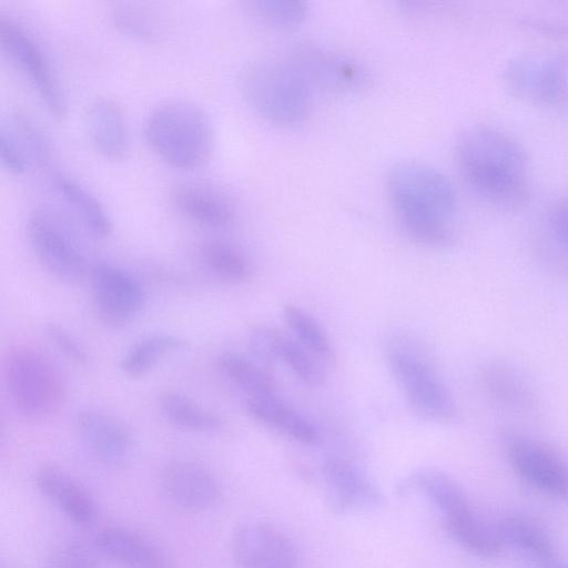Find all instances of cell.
Listing matches in <instances>:
<instances>
[{
	"label": "cell",
	"instance_id": "cell-1",
	"mask_svg": "<svg viewBox=\"0 0 568 568\" xmlns=\"http://www.w3.org/2000/svg\"><path fill=\"white\" fill-rule=\"evenodd\" d=\"M455 159L466 184L483 200L511 210L527 203L528 156L511 134L488 124L473 125L459 135Z\"/></svg>",
	"mask_w": 568,
	"mask_h": 568
},
{
	"label": "cell",
	"instance_id": "cell-2",
	"mask_svg": "<svg viewBox=\"0 0 568 568\" xmlns=\"http://www.w3.org/2000/svg\"><path fill=\"white\" fill-rule=\"evenodd\" d=\"M386 190L390 206L410 239L428 246L453 242L457 200L445 174L425 163L399 162L388 172Z\"/></svg>",
	"mask_w": 568,
	"mask_h": 568
},
{
	"label": "cell",
	"instance_id": "cell-3",
	"mask_svg": "<svg viewBox=\"0 0 568 568\" xmlns=\"http://www.w3.org/2000/svg\"><path fill=\"white\" fill-rule=\"evenodd\" d=\"M144 135L159 158L181 169L204 164L214 144L209 114L187 100H170L155 106L145 120Z\"/></svg>",
	"mask_w": 568,
	"mask_h": 568
},
{
	"label": "cell",
	"instance_id": "cell-4",
	"mask_svg": "<svg viewBox=\"0 0 568 568\" xmlns=\"http://www.w3.org/2000/svg\"><path fill=\"white\" fill-rule=\"evenodd\" d=\"M3 382L13 408L27 418H43L63 405L68 384L60 365L40 347L20 344L3 361Z\"/></svg>",
	"mask_w": 568,
	"mask_h": 568
},
{
	"label": "cell",
	"instance_id": "cell-5",
	"mask_svg": "<svg viewBox=\"0 0 568 568\" xmlns=\"http://www.w3.org/2000/svg\"><path fill=\"white\" fill-rule=\"evenodd\" d=\"M242 87L250 106L272 124L296 125L310 112L313 88L287 57L252 63Z\"/></svg>",
	"mask_w": 568,
	"mask_h": 568
},
{
	"label": "cell",
	"instance_id": "cell-6",
	"mask_svg": "<svg viewBox=\"0 0 568 568\" xmlns=\"http://www.w3.org/2000/svg\"><path fill=\"white\" fill-rule=\"evenodd\" d=\"M28 242L42 267L62 282H77L89 271L88 234L67 207L42 204L27 217Z\"/></svg>",
	"mask_w": 568,
	"mask_h": 568
},
{
	"label": "cell",
	"instance_id": "cell-7",
	"mask_svg": "<svg viewBox=\"0 0 568 568\" xmlns=\"http://www.w3.org/2000/svg\"><path fill=\"white\" fill-rule=\"evenodd\" d=\"M0 45L29 81L48 112L54 118H63L68 110L67 98L37 38L23 24L0 13Z\"/></svg>",
	"mask_w": 568,
	"mask_h": 568
},
{
	"label": "cell",
	"instance_id": "cell-8",
	"mask_svg": "<svg viewBox=\"0 0 568 568\" xmlns=\"http://www.w3.org/2000/svg\"><path fill=\"white\" fill-rule=\"evenodd\" d=\"M389 366L412 409L420 417L447 423L457 415L456 402L427 362L406 348H394Z\"/></svg>",
	"mask_w": 568,
	"mask_h": 568
},
{
	"label": "cell",
	"instance_id": "cell-9",
	"mask_svg": "<svg viewBox=\"0 0 568 568\" xmlns=\"http://www.w3.org/2000/svg\"><path fill=\"white\" fill-rule=\"evenodd\" d=\"M507 87L518 97L544 105L568 101V55L532 54L515 58L505 71Z\"/></svg>",
	"mask_w": 568,
	"mask_h": 568
},
{
	"label": "cell",
	"instance_id": "cell-10",
	"mask_svg": "<svg viewBox=\"0 0 568 568\" xmlns=\"http://www.w3.org/2000/svg\"><path fill=\"white\" fill-rule=\"evenodd\" d=\"M514 470L530 486L568 503V462L547 444L516 433L504 439Z\"/></svg>",
	"mask_w": 568,
	"mask_h": 568
},
{
	"label": "cell",
	"instance_id": "cell-11",
	"mask_svg": "<svg viewBox=\"0 0 568 568\" xmlns=\"http://www.w3.org/2000/svg\"><path fill=\"white\" fill-rule=\"evenodd\" d=\"M91 297L99 318L111 326H122L138 316L145 293L140 281L129 271L99 263L90 270Z\"/></svg>",
	"mask_w": 568,
	"mask_h": 568
},
{
	"label": "cell",
	"instance_id": "cell-12",
	"mask_svg": "<svg viewBox=\"0 0 568 568\" xmlns=\"http://www.w3.org/2000/svg\"><path fill=\"white\" fill-rule=\"evenodd\" d=\"M287 58L312 88L331 91H358L368 83V74L358 63L313 43H301Z\"/></svg>",
	"mask_w": 568,
	"mask_h": 568
},
{
	"label": "cell",
	"instance_id": "cell-13",
	"mask_svg": "<svg viewBox=\"0 0 568 568\" xmlns=\"http://www.w3.org/2000/svg\"><path fill=\"white\" fill-rule=\"evenodd\" d=\"M75 429L89 454L103 464L120 466L133 457V434L116 416L98 409H83L77 414Z\"/></svg>",
	"mask_w": 568,
	"mask_h": 568
},
{
	"label": "cell",
	"instance_id": "cell-14",
	"mask_svg": "<svg viewBox=\"0 0 568 568\" xmlns=\"http://www.w3.org/2000/svg\"><path fill=\"white\" fill-rule=\"evenodd\" d=\"M232 552L239 568H298L294 546L277 529L248 523L233 535Z\"/></svg>",
	"mask_w": 568,
	"mask_h": 568
},
{
	"label": "cell",
	"instance_id": "cell-15",
	"mask_svg": "<svg viewBox=\"0 0 568 568\" xmlns=\"http://www.w3.org/2000/svg\"><path fill=\"white\" fill-rule=\"evenodd\" d=\"M160 485L172 504L190 511L210 509L221 495L214 474L204 465L189 459L168 463L161 471Z\"/></svg>",
	"mask_w": 568,
	"mask_h": 568
},
{
	"label": "cell",
	"instance_id": "cell-16",
	"mask_svg": "<svg viewBox=\"0 0 568 568\" xmlns=\"http://www.w3.org/2000/svg\"><path fill=\"white\" fill-rule=\"evenodd\" d=\"M39 491L65 517L78 525H90L98 515L91 491L67 470L44 464L36 473Z\"/></svg>",
	"mask_w": 568,
	"mask_h": 568
},
{
	"label": "cell",
	"instance_id": "cell-17",
	"mask_svg": "<svg viewBox=\"0 0 568 568\" xmlns=\"http://www.w3.org/2000/svg\"><path fill=\"white\" fill-rule=\"evenodd\" d=\"M175 209L189 220L207 227L224 229L236 219L232 200L220 189L202 182H184L172 193Z\"/></svg>",
	"mask_w": 568,
	"mask_h": 568
},
{
	"label": "cell",
	"instance_id": "cell-18",
	"mask_svg": "<svg viewBox=\"0 0 568 568\" xmlns=\"http://www.w3.org/2000/svg\"><path fill=\"white\" fill-rule=\"evenodd\" d=\"M322 474L333 505L341 511L368 509L381 501V495L368 477L343 458L325 459Z\"/></svg>",
	"mask_w": 568,
	"mask_h": 568
},
{
	"label": "cell",
	"instance_id": "cell-19",
	"mask_svg": "<svg viewBox=\"0 0 568 568\" xmlns=\"http://www.w3.org/2000/svg\"><path fill=\"white\" fill-rule=\"evenodd\" d=\"M85 128L94 149L104 158L121 160L130 149V132L120 104L109 98L99 97L88 106Z\"/></svg>",
	"mask_w": 568,
	"mask_h": 568
},
{
	"label": "cell",
	"instance_id": "cell-20",
	"mask_svg": "<svg viewBox=\"0 0 568 568\" xmlns=\"http://www.w3.org/2000/svg\"><path fill=\"white\" fill-rule=\"evenodd\" d=\"M99 551L122 568H165L161 549L148 537L124 527H105L94 539Z\"/></svg>",
	"mask_w": 568,
	"mask_h": 568
},
{
	"label": "cell",
	"instance_id": "cell-21",
	"mask_svg": "<svg viewBox=\"0 0 568 568\" xmlns=\"http://www.w3.org/2000/svg\"><path fill=\"white\" fill-rule=\"evenodd\" d=\"M52 185L88 234L105 239L112 233L113 222L109 212L87 186L65 174H54Z\"/></svg>",
	"mask_w": 568,
	"mask_h": 568
},
{
	"label": "cell",
	"instance_id": "cell-22",
	"mask_svg": "<svg viewBox=\"0 0 568 568\" xmlns=\"http://www.w3.org/2000/svg\"><path fill=\"white\" fill-rule=\"evenodd\" d=\"M247 413L257 422L307 445L317 444V427L274 394L251 396L245 404Z\"/></svg>",
	"mask_w": 568,
	"mask_h": 568
},
{
	"label": "cell",
	"instance_id": "cell-23",
	"mask_svg": "<svg viewBox=\"0 0 568 568\" xmlns=\"http://www.w3.org/2000/svg\"><path fill=\"white\" fill-rule=\"evenodd\" d=\"M481 384L489 399L508 410L530 412L536 405V395L528 381L507 363H488L481 373Z\"/></svg>",
	"mask_w": 568,
	"mask_h": 568
},
{
	"label": "cell",
	"instance_id": "cell-24",
	"mask_svg": "<svg viewBox=\"0 0 568 568\" xmlns=\"http://www.w3.org/2000/svg\"><path fill=\"white\" fill-rule=\"evenodd\" d=\"M410 484L442 513L444 519L473 508L460 484L442 470L422 468L413 475Z\"/></svg>",
	"mask_w": 568,
	"mask_h": 568
},
{
	"label": "cell",
	"instance_id": "cell-25",
	"mask_svg": "<svg viewBox=\"0 0 568 568\" xmlns=\"http://www.w3.org/2000/svg\"><path fill=\"white\" fill-rule=\"evenodd\" d=\"M444 521L450 537L474 555L494 557L504 545L496 524L486 521L474 507Z\"/></svg>",
	"mask_w": 568,
	"mask_h": 568
},
{
	"label": "cell",
	"instance_id": "cell-26",
	"mask_svg": "<svg viewBox=\"0 0 568 568\" xmlns=\"http://www.w3.org/2000/svg\"><path fill=\"white\" fill-rule=\"evenodd\" d=\"M158 405L161 415L170 424L184 430L213 433L223 425V420L215 413L180 392L162 393Z\"/></svg>",
	"mask_w": 568,
	"mask_h": 568
},
{
	"label": "cell",
	"instance_id": "cell-27",
	"mask_svg": "<svg viewBox=\"0 0 568 568\" xmlns=\"http://www.w3.org/2000/svg\"><path fill=\"white\" fill-rule=\"evenodd\" d=\"M185 342L171 334H152L132 344L120 362L121 372L131 378L148 375L171 353L180 351Z\"/></svg>",
	"mask_w": 568,
	"mask_h": 568
},
{
	"label": "cell",
	"instance_id": "cell-28",
	"mask_svg": "<svg viewBox=\"0 0 568 568\" xmlns=\"http://www.w3.org/2000/svg\"><path fill=\"white\" fill-rule=\"evenodd\" d=\"M202 265L216 278L226 283H242L250 277L251 265L244 253L230 242L206 240L197 247Z\"/></svg>",
	"mask_w": 568,
	"mask_h": 568
},
{
	"label": "cell",
	"instance_id": "cell-29",
	"mask_svg": "<svg viewBox=\"0 0 568 568\" xmlns=\"http://www.w3.org/2000/svg\"><path fill=\"white\" fill-rule=\"evenodd\" d=\"M1 129L7 132L29 165L43 168L51 160V144L41 126L26 112L12 111Z\"/></svg>",
	"mask_w": 568,
	"mask_h": 568
},
{
	"label": "cell",
	"instance_id": "cell-30",
	"mask_svg": "<svg viewBox=\"0 0 568 568\" xmlns=\"http://www.w3.org/2000/svg\"><path fill=\"white\" fill-rule=\"evenodd\" d=\"M503 544H508L537 564L556 557L548 535L532 520L518 516H505L496 524Z\"/></svg>",
	"mask_w": 568,
	"mask_h": 568
},
{
	"label": "cell",
	"instance_id": "cell-31",
	"mask_svg": "<svg viewBox=\"0 0 568 568\" xmlns=\"http://www.w3.org/2000/svg\"><path fill=\"white\" fill-rule=\"evenodd\" d=\"M216 369L232 384L251 396L274 394V382L271 376L246 357L225 352L215 358Z\"/></svg>",
	"mask_w": 568,
	"mask_h": 568
},
{
	"label": "cell",
	"instance_id": "cell-32",
	"mask_svg": "<svg viewBox=\"0 0 568 568\" xmlns=\"http://www.w3.org/2000/svg\"><path fill=\"white\" fill-rule=\"evenodd\" d=\"M283 316L294 338L312 355L325 362L334 361L331 341L312 315L296 305L286 304Z\"/></svg>",
	"mask_w": 568,
	"mask_h": 568
},
{
	"label": "cell",
	"instance_id": "cell-33",
	"mask_svg": "<svg viewBox=\"0 0 568 568\" xmlns=\"http://www.w3.org/2000/svg\"><path fill=\"white\" fill-rule=\"evenodd\" d=\"M251 13L262 23L278 30L298 27L307 16V7L295 0H257L248 2Z\"/></svg>",
	"mask_w": 568,
	"mask_h": 568
},
{
	"label": "cell",
	"instance_id": "cell-34",
	"mask_svg": "<svg viewBox=\"0 0 568 568\" xmlns=\"http://www.w3.org/2000/svg\"><path fill=\"white\" fill-rule=\"evenodd\" d=\"M114 26L123 33L140 40L153 41L162 33L156 13L134 3H123L113 9Z\"/></svg>",
	"mask_w": 568,
	"mask_h": 568
},
{
	"label": "cell",
	"instance_id": "cell-35",
	"mask_svg": "<svg viewBox=\"0 0 568 568\" xmlns=\"http://www.w3.org/2000/svg\"><path fill=\"white\" fill-rule=\"evenodd\" d=\"M278 361L284 362L305 384L316 386L324 381V372L315 356L295 338L288 337L285 334L280 345Z\"/></svg>",
	"mask_w": 568,
	"mask_h": 568
},
{
	"label": "cell",
	"instance_id": "cell-36",
	"mask_svg": "<svg viewBox=\"0 0 568 568\" xmlns=\"http://www.w3.org/2000/svg\"><path fill=\"white\" fill-rule=\"evenodd\" d=\"M48 568H102L94 554L84 545L68 542L57 548Z\"/></svg>",
	"mask_w": 568,
	"mask_h": 568
},
{
	"label": "cell",
	"instance_id": "cell-37",
	"mask_svg": "<svg viewBox=\"0 0 568 568\" xmlns=\"http://www.w3.org/2000/svg\"><path fill=\"white\" fill-rule=\"evenodd\" d=\"M284 334L275 328L260 326L248 335V347L252 354L265 364L278 361V349Z\"/></svg>",
	"mask_w": 568,
	"mask_h": 568
},
{
	"label": "cell",
	"instance_id": "cell-38",
	"mask_svg": "<svg viewBox=\"0 0 568 568\" xmlns=\"http://www.w3.org/2000/svg\"><path fill=\"white\" fill-rule=\"evenodd\" d=\"M546 226L555 245L568 254V196L559 197L550 204Z\"/></svg>",
	"mask_w": 568,
	"mask_h": 568
},
{
	"label": "cell",
	"instance_id": "cell-39",
	"mask_svg": "<svg viewBox=\"0 0 568 568\" xmlns=\"http://www.w3.org/2000/svg\"><path fill=\"white\" fill-rule=\"evenodd\" d=\"M45 334L52 344L70 361L81 365L88 362L85 348L63 326L55 323L48 324Z\"/></svg>",
	"mask_w": 568,
	"mask_h": 568
},
{
	"label": "cell",
	"instance_id": "cell-40",
	"mask_svg": "<svg viewBox=\"0 0 568 568\" xmlns=\"http://www.w3.org/2000/svg\"><path fill=\"white\" fill-rule=\"evenodd\" d=\"M0 158L2 164L14 174L23 173L29 166L27 160L2 129H0Z\"/></svg>",
	"mask_w": 568,
	"mask_h": 568
},
{
	"label": "cell",
	"instance_id": "cell-41",
	"mask_svg": "<svg viewBox=\"0 0 568 568\" xmlns=\"http://www.w3.org/2000/svg\"><path fill=\"white\" fill-rule=\"evenodd\" d=\"M536 568H568V564L554 557L538 562Z\"/></svg>",
	"mask_w": 568,
	"mask_h": 568
}]
</instances>
